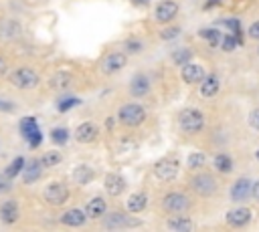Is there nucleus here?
Wrapping results in <instances>:
<instances>
[{"mask_svg":"<svg viewBox=\"0 0 259 232\" xmlns=\"http://www.w3.org/2000/svg\"><path fill=\"white\" fill-rule=\"evenodd\" d=\"M247 34H249V38H251V40L259 42V18H257L255 22H251V26H249Z\"/></svg>","mask_w":259,"mask_h":232,"instance_id":"obj_40","label":"nucleus"},{"mask_svg":"<svg viewBox=\"0 0 259 232\" xmlns=\"http://www.w3.org/2000/svg\"><path fill=\"white\" fill-rule=\"evenodd\" d=\"M93 178H95V171H93V167L87 165V163H79V165L71 171V180H73V184H77V186H87Z\"/></svg>","mask_w":259,"mask_h":232,"instance_id":"obj_25","label":"nucleus"},{"mask_svg":"<svg viewBox=\"0 0 259 232\" xmlns=\"http://www.w3.org/2000/svg\"><path fill=\"white\" fill-rule=\"evenodd\" d=\"M223 50H233L235 46H237V34H225L223 36V40H221V44H219Z\"/></svg>","mask_w":259,"mask_h":232,"instance_id":"obj_36","label":"nucleus"},{"mask_svg":"<svg viewBox=\"0 0 259 232\" xmlns=\"http://www.w3.org/2000/svg\"><path fill=\"white\" fill-rule=\"evenodd\" d=\"M51 139H53V143H57V145L67 143V141H69V129H65V127H55V129L51 131Z\"/></svg>","mask_w":259,"mask_h":232,"instance_id":"obj_33","label":"nucleus"},{"mask_svg":"<svg viewBox=\"0 0 259 232\" xmlns=\"http://www.w3.org/2000/svg\"><path fill=\"white\" fill-rule=\"evenodd\" d=\"M255 155H257V159H259V149H257V151H255Z\"/></svg>","mask_w":259,"mask_h":232,"instance_id":"obj_47","label":"nucleus"},{"mask_svg":"<svg viewBox=\"0 0 259 232\" xmlns=\"http://www.w3.org/2000/svg\"><path fill=\"white\" fill-rule=\"evenodd\" d=\"M115 119H117L119 125L134 129V127H140L148 119V111H146V107L142 103L132 101V103H125V105H121L117 109V117Z\"/></svg>","mask_w":259,"mask_h":232,"instance_id":"obj_3","label":"nucleus"},{"mask_svg":"<svg viewBox=\"0 0 259 232\" xmlns=\"http://www.w3.org/2000/svg\"><path fill=\"white\" fill-rule=\"evenodd\" d=\"M251 198H253V200L259 204V180H255V182H253V192H251Z\"/></svg>","mask_w":259,"mask_h":232,"instance_id":"obj_44","label":"nucleus"},{"mask_svg":"<svg viewBox=\"0 0 259 232\" xmlns=\"http://www.w3.org/2000/svg\"><path fill=\"white\" fill-rule=\"evenodd\" d=\"M160 206L168 216L170 214H186L192 208V198L182 190H170L162 196Z\"/></svg>","mask_w":259,"mask_h":232,"instance_id":"obj_5","label":"nucleus"},{"mask_svg":"<svg viewBox=\"0 0 259 232\" xmlns=\"http://www.w3.org/2000/svg\"><path fill=\"white\" fill-rule=\"evenodd\" d=\"M164 26H166V28L160 32V38H162V40H174V38L182 32L180 26H176V24H172V22H170V24H164Z\"/></svg>","mask_w":259,"mask_h":232,"instance_id":"obj_35","label":"nucleus"},{"mask_svg":"<svg viewBox=\"0 0 259 232\" xmlns=\"http://www.w3.org/2000/svg\"><path fill=\"white\" fill-rule=\"evenodd\" d=\"M127 61H130V54L125 50H111V52H105L99 61V71L105 75V77H113L117 73H121L125 67H127Z\"/></svg>","mask_w":259,"mask_h":232,"instance_id":"obj_6","label":"nucleus"},{"mask_svg":"<svg viewBox=\"0 0 259 232\" xmlns=\"http://www.w3.org/2000/svg\"><path fill=\"white\" fill-rule=\"evenodd\" d=\"M198 36L204 38V42L210 44V46H219L221 40H223V34H221L219 28H200L198 30Z\"/></svg>","mask_w":259,"mask_h":232,"instance_id":"obj_30","label":"nucleus"},{"mask_svg":"<svg viewBox=\"0 0 259 232\" xmlns=\"http://www.w3.org/2000/svg\"><path fill=\"white\" fill-rule=\"evenodd\" d=\"M42 169H51V167H57L61 161H63V153L61 151H45L40 157H38Z\"/></svg>","mask_w":259,"mask_h":232,"instance_id":"obj_29","label":"nucleus"},{"mask_svg":"<svg viewBox=\"0 0 259 232\" xmlns=\"http://www.w3.org/2000/svg\"><path fill=\"white\" fill-rule=\"evenodd\" d=\"M178 10H180V4L176 0H160L154 8V20L162 26L170 24L178 16Z\"/></svg>","mask_w":259,"mask_h":232,"instance_id":"obj_12","label":"nucleus"},{"mask_svg":"<svg viewBox=\"0 0 259 232\" xmlns=\"http://www.w3.org/2000/svg\"><path fill=\"white\" fill-rule=\"evenodd\" d=\"M12 190V178H8L6 173H0V194H6Z\"/></svg>","mask_w":259,"mask_h":232,"instance_id":"obj_38","label":"nucleus"},{"mask_svg":"<svg viewBox=\"0 0 259 232\" xmlns=\"http://www.w3.org/2000/svg\"><path fill=\"white\" fill-rule=\"evenodd\" d=\"M42 200L49 204V206H63L67 200H69V188L65 182H51L45 186L42 190Z\"/></svg>","mask_w":259,"mask_h":232,"instance_id":"obj_9","label":"nucleus"},{"mask_svg":"<svg viewBox=\"0 0 259 232\" xmlns=\"http://www.w3.org/2000/svg\"><path fill=\"white\" fill-rule=\"evenodd\" d=\"M81 101L77 99V97H69V99H65V101H61L59 105H57V109L59 111H67V109H71V107H75V105H79Z\"/></svg>","mask_w":259,"mask_h":232,"instance_id":"obj_37","label":"nucleus"},{"mask_svg":"<svg viewBox=\"0 0 259 232\" xmlns=\"http://www.w3.org/2000/svg\"><path fill=\"white\" fill-rule=\"evenodd\" d=\"M22 34H24V28L16 18H2L0 20V40L16 42L22 38Z\"/></svg>","mask_w":259,"mask_h":232,"instance_id":"obj_13","label":"nucleus"},{"mask_svg":"<svg viewBox=\"0 0 259 232\" xmlns=\"http://www.w3.org/2000/svg\"><path fill=\"white\" fill-rule=\"evenodd\" d=\"M140 224H142L140 220H136V218H132V216H127L125 212H119V210H115V212H105V214L101 216V226H103L105 230H123V228L140 226Z\"/></svg>","mask_w":259,"mask_h":232,"instance_id":"obj_8","label":"nucleus"},{"mask_svg":"<svg viewBox=\"0 0 259 232\" xmlns=\"http://www.w3.org/2000/svg\"><path fill=\"white\" fill-rule=\"evenodd\" d=\"M152 89V83H150V77L146 73H136L132 79H130V95L134 99H142L150 93Z\"/></svg>","mask_w":259,"mask_h":232,"instance_id":"obj_17","label":"nucleus"},{"mask_svg":"<svg viewBox=\"0 0 259 232\" xmlns=\"http://www.w3.org/2000/svg\"><path fill=\"white\" fill-rule=\"evenodd\" d=\"M190 59H192V48H178V50L172 52V61H174L176 65H184V63H188Z\"/></svg>","mask_w":259,"mask_h":232,"instance_id":"obj_34","label":"nucleus"},{"mask_svg":"<svg viewBox=\"0 0 259 232\" xmlns=\"http://www.w3.org/2000/svg\"><path fill=\"white\" fill-rule=\"evenodd\" d=\"M125 178L119 176V173H107L103 178V188L109 196H121L125 192Z\"/></svg>","mask_w":259,"mask_h":232,"instance_id":"obj_24","label":"nucleus"},{"mask_svg":"<svg viewBox=\"0 0 259 232\" xmlns=\"http://www.w3.org/2000/svg\"><path fill=\"white\" fill-rule=\"evenodd\" d=\"M24 163H26V161H24V157H14V159L8 163V167H6V171H4V173H6L8 178H16V176L22 171Z\"/></svg>","mask_w":259,"mask_h":232,"instance_id":"obj_32","label":"nucleus"},{"mask_svg":"<svg viewBox=\"0 0 259 232\" xmlns=\"http://www.w3.org/2000/svg\"><path fill=\"white\" fill-rule=\"evenodd\" d=\"M219 91H221V79H219V75L208 73V75H204L200 79V83H198V95L200 97L210 99V97L219 95Z\"/></svg>","mask_w":259,"mask_h":232,"instance_id":"obj_19","label":"nucleus"},{"mask_svg":"<svg viewBox=\"0 0 259 232\" xmlns=\"http://www.w3.org/2000/svg\"><path fill=\"white\" fill-rule=\"evenodd\" d=\"M251 220H253V210L247 208V206H241V204L235 206V208H231L225 214V222L231 228H245V226L251 224Z\"/></svg>","mask_w":259,"mask_h":232,"instance_id":"obj_11","label":"nucleus"},{"mask_svg":"<svg viewBox=\"0 0 259 232\" xmlns=\"http://www.w3.org/2000/svg\"><path fill=\"white\" fill-rule=\"evenodd\" d=\"M8 83L20 91H32L38 87L40 83V75L36 69L28 67V65H22V67H16V69H10L8 75H6Z\"/></svg>","mask_w":259,"mask_h":232,"instance_id":"obj_2","label":"nucleus"},{"mask_svg":"<svg viewBox=\"0 0 259 232\" xmlns=\"http://www.w3.org/2000/svg\"><path fill=\"white\" fill-rule=\"evenodd\" d=\"M164 226L172 232H192L194 230L192 218L184 216V214H170V218L164 222Z\"/></svg>","mask_w":259,"mask_h":232,"instance_id":"obj_21","label":"nucleus"},{"mask_svg":"<svg viewBox=\"0 0 259 232\" xmlns=\"http://www.w3.org/2000/svg\"><path fill=\"white\" fill-rule=\"evenodd\" d=\"M204 163H206V155H204L202 151H192V153L186 157V167H188L190 171L204 167Z\"/></svg>","mask_w":259,"mask_h":232,"instance_id":"obj_31","label":"nucleus"},{"mask_svg":"<svg viewBox=\"0 0 259 232\" xmlns=\"http://www.w3.org/2000/svg\"><path fill=\"white\" fill-rule=\"evenodd\" d=\"M206 125V119H204V113L196 107H184L180 109L178 113V127L182 133L186 135H196L204 129Z\"/></svg>","mask_w":259,"mask_h":232,"instance_id":"obj_4","label":"nucleus"},{"mask_svg":"<svg viewBox=\"0 0 259 232\" xmlns=\"http://www.w3.org/2000/svg\"><path fill=\"white\" fill-rule=\"evenodd\" d=\"M257 56H259V44H257Z\"/></svg>","mask_w":259,"mask_h":232,"instance_id":"obj_48","label":"nucleus"},{"mask_svg":"<svg viewBox=\"0 0 259 232\" xmlns=\"http://www.w3.org/2000/svg\"><path fill=\"white\" fill-rule=\"evenodd\" d=\"M212 165H214V169L219 173H231L233 171V159L227 153H217L212 157Z\"/></svg>","mask_w":259,"mask_h":232,"instance_id":"obj_28","label":"nucleus"},{"mask_svg":"<svg viewBox=\"0 0 259 232\" xmlns=\"http://www.w3.org/2000/svg\"><path fill=\"white\" fill-rule=\"evenodd\" d=\"M20 133H22V137L28 141L30 147H36V145L42 141V133H40V129H38V125H36V121H34V117H24V119L20 121Z\"/></svg>","mask_w":259,"mask_h":232,"instance_id":"obj_15","label":"nucleus"},{"mask_svg":"<svg viewBox=\"0 0 259 232\" xmlns=\"http://www.w3.org/2000/svg\"><path fill=\"white\" fill-rule=\"evenodd\" d=\"M20 220V208H18V202L14 198H6L2 204H0V222L2 224H16Z\"/></svg>","mask_w":259,"mask_h":232,"instance_id":"obj_18","label":"nucleus"},{"mask_svg":"<svg viewBox=\"0 0 259 232\" xmlns=\"http://www.w3.org/2000/svg\"><path fill=\"white\" fill-rule=\"evenodd\" d=\"M59 220H61L63 226L81 228V226H85V222H87V214H85V210H81V208H69V210H65V212L61 214Z\"/></svg>","mask_w":259,"mask_h":232,"instance_id":"obj_20","label":"nucleus"},{"mask_svg":"<svg viewBox=\"0 0 259 232\" xmlns=\"http://www.w3.org/2000/svg\"><path fill=\"white\" fill-rule=\"evenodd\" d=\"M130 2H132L134 6H148L152 0H130Z\"/></svg>","mask_w":259,"mask_h":232,"instance_id":"obj_45","label":"nucleus"},{"mask_svg":"<svg viewBox=\"0 0 259 232\" xmlns=\"http://www.w3.org/2000/svg\"><path fill=\"white\" fill-rule=\"evenodd\" d=\"M146 206H148V194L146 192H136L125 200V208L130 214H140L146 210Z\"/></svg>","mask_w":259,"mask_h":232,"instance_id":"obj_27","label":"nucleus"},{"mask_svg":"<svg viewBox=\"0 0 259 232\" xmlns=\"http://www.w3.org/2000/svg\"><path fill=\"white\" fill-rule=\"evenodd\" d=\"M178 171H180V161H178V155L176 153L166 155V157H162V159H158L154 163V176H156V180H160L164 184L174 182L176 176H178Z\"/></svg>","mask_w":259,"mask_h":232,"instance_id":"obj_7","label":"nucleus"},{"mask_svg":"<svg viewBox=\"0 0 259 232\" xmlns=\"http://www.w3.org/2000/svg\"><path fill=\"white\" fill-rule=\"evenodd\" d=\"M223 24H225V26H229L233 34H237V32H239V28H241L239 18H227V20H223Z\"/></svg>","mask_w":259,"mask_h":232,"instance_id":"obj_41","label":"nucleus"},{"mask_svg":"<svg viewBox=\"0 0 259 232\" xmlns=\"http://www.w3.org/2000/svg\"><path fill=\"white\" fill-rule=\"evenodd\" d=\"M97 137H99V127H97L93 121H83V123H79V125L75 127V131H73V139H75L77 143H83V145L93 143Z\"/></svg>","mask_w":259,"mask_h":232,"instance_id":"obj_14","label":"nucleus"},{"mask_svg":"<svg viewBox=\"0 0 259 232\" xmlns=\"http://www.w3.org/2000/svg\"><path fill=\"white\" fill-rule=\"evenodd\" d=\"M73 81H75L73 73L61 69V71H55V73L51 75V79H49V87H51L53 91H67V89H71Z\"/></svg>","mask_w":259,"mask_h":232,"instance_id":"obj_22","label":"nucleus"},{"mask_svg":"<svg viewBox=\"0 0 259 232\" xmlns=\"http://www.w3.org/2000/svg\"><path fill=\"white\" fill-rule=\"evenodd\" d=\"M251 192H253V180L247 178V176H241V178H237V180L231 184V188H229V198H231L233 204H245V202H249Z\"/></svg>","mask_w":259,"mask_h":232,"instance_id":"obj_10","label":"nucleus"},{"mask_svg":"<svg viewBox=\"0 0 259 232\" xmlns=\"http://www.w3.org/2000/svg\"><path fill=\"white\" fill-rule=\"evenodd\" d=\"M247 121H249V125H251L255 131H259V107H255V109L249 113Z\"/></svg>","mask_w":259,"mask_h":232,"instance_id":"obj_39","label":"nucleus"},{"mask_svg":"<svg viewBox=\"0 0 259 232\" xmlns=\"http://www.w3.org/2000/svg\"><path fill=\"white\" fill-rule=\"evenodd\" d=\"M42 176V165L38 159H30L28 163H24L22 167V182L24 184H34L36 180H40Z\"/></svg>","mask_w":259,"mask_h":232,"instance_id":"obj_26","label":"nucleus"},{"mask_svg":"<svg viewBox=\"0 0 259 232\" xmlns=\"http://www.w3.org/2000/svg\"><path fill=\"white\" fill-rule=\"evenodd\" d=\"M8 71H10V67H8V59H6L4 54H0V79L6 77Z\"/></svg>","mask_w":259,"mask_h":232,"instance_id":"obj_43","label":"nucleus"},{"mask_svg":"<svg viewBox=\"0 0 259 232\" xmlns=\"http://www.w3.org/2000/svg\"><path fill=\"white\" fill-rule=\"evenodd\" d=\"M142 48V42L140 40H127L125 42V52L127 54H132V52H136V50H140Z\"/></svg>","mask_w":259,"mask_h":232,"instance_id":"obj_42","label":"nucleus"},{"mask_svg":"<svg viewBox=\"0 0 259 232\" xmlns=\"http://www.w3.org/2000/svg\"><path fill=\"white\" fill-rule=\"evenodd\" d=\"M214 2H217V0H208V2H206V6H204V8H212V4H214Z\"/></svg>","mask_w":259,"mask_h":232,"instance_id":"obj_46","label":"nucleus"},{"mask_svg":"<svg viewBox=\"0 0 259 232\" xmlns=\"http://www.w3.org/2000/svg\"><path fill=\"white\" fill-rule=\"evenodd\" d=\"M107 212V200L103 196H93L87 204H85V214L87 220H101V216Z\"/></svg>","mask_w":259,"mask_h":232,"instance_id":"obj_23","label":"nucleus"},{"mask_svg":"<svg viewBox=\"0 0 259 232\" xmlns=\"http://www.w3.org/2000/svg\"><path fill=\"white\" fill-rule=\"evenodd\" d=\"M204 75H206V71H204L202 65H196V63H190V61L180 65V79L186 85H198Z\"/></svg>","mask_w":259,"mask_h":232,"instance_id":"obj_16","label":"nucleus"},{"mask_svg":"<svg viewBox=\"0 0 259 232\" xmlns=\"http://www.w3.org/2000/svg\"><path fill=\"white\" fill-rule=\"evenodd\" d=\"M188 188L198 198H212L219 192V180L208 169H194V173L188 178Z\"/></svg>","mask_w":259,"mask_h":232,"instance_id":"obj_1","label":"nucleus"}]
</instances>
